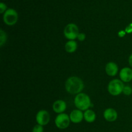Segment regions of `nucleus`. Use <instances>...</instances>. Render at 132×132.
I'll return each instance as SVG.
<instances>
[{
  "label": "nucleus",
  "instance_id": "a211bd4d",
  "mask_svg": "<svg viewBox=\"0 0 132 132\" xmlns=\"http://www.w3.org/2000/svg\"><path fill=\"white\" fill-rule=\"evenodd\" d=\"M6 10H7V6L5 3L1 2L0 3V13L4 14L6 11Z\"/></svg>",
  "mask_w": 132,
  "mask_h": 132
},
{
  "label": "nucleus",
  "instance_id": "f3484780",
  "mask_svg": "<svg viewBox=\"0 0 132 132\" xmlns=\"http://www.w3.org/2000/svg\"><path fill=\"white\" fill-rule=\"evenodd\" d=\"M44 131V128L43 126H41V125H38L34 126L32 129V132H43Z\"/></svg>",
  "mask_w": 132,
  "mask_h": 132
},
{
  "label": "nucleus",
  "instance_id": "aec40b11",
  "mask_svg": "<svg viewBox=\"0 0 132 132\" xmlns=\"http://www.w3.org/2000/svg\"><path fill=\"white\" fill-rule=\"evenodd\" d=\"M125 32L127 34H131L132 33V23L129 24L127 27L125 28Z\"/></svg>",
  "mask_w": 132,
  "mask_h": 132
},
{
  "label": "nucleus",
  "instance_id": "423d86ee",
  "mask_svg": "<svg viewBox=\"0 0 132 132\" xmlns=\"http://www.w3.org/2000/svg\"><path fill=\"white\" fill-rule=\"evenodd\" d=\"M70 116L67 113H62L58 115L55 119V125L59 129L64 130L69 126L70 122Z\"/></svg>",
  "mask_w": 132,
  "mask_h": 132
},
{
  "label": "nucleus",
  "instance_id": "9d476101",
  "mask_svg": "<svg viewBox=\"0 0 132 132\" xmlns=\"http://www.w3.org/2000/svg\"><path fill=\"white\" fill-rule=\"evenodd\" d=\"M104 118L108 122H113L117 119V112L113 108H108L105 110L103 113Z\"/></svg>",
  "mask_w": 132,
  "mask_h": 132
},
{
  "label": "nucleus",
  "instance_id": "f257e3e1",
  "mask_svg": "<svg viewBox=\"0 0 132 132\" xmlns=\"http://www.w3.org/2000/svg\"><path fill=\"white\" fill-rule=\"evenodd\" d=\"M65 88L70 94H79L84 89L83 81L79 77H70L65 82Z\"/></svg>",
  "mask_w": 132,
  "mask_h": 132
},
{
  "label": "nucleus",
  "instance_id": "7ed1b4c3",
  "mask_svg": "<svg viewBox=\"0 0 132 132\" xmlns=\"http://www.w3.org/2000/svg\"><path fill=\"white\" fill-rule=\"evenodd\" d=\"M125 88L123 82L121 80L113 79L109 82L108 86V92L113 96H117L122 93Z\"/></svg>",
  "mask_w": 132,
  "mask_h": 132
},
{
  "label": "nucleus",
  "instance_id": "39448f33",
  "mask_svg": "<svg viewBox=\"0 0 132 132\" xmlns=\"http://www.w3.org/2000/svg\"><path fill=\"white\" fill-rule=\"evenodd\" d=\"M79 28L74 23H69L65 27L64 30V35L67 39L69 40H74L77 38Z\"/></svg>",
  "mask_w": 132,
  "mask_h": 132
},
{
  "label": "nucleus",
  "instance_id": "6ab92c4d",
  "mask_svg": "<svg viewBox=\"0 0 132 132\" xmlns=\"http://www.w3.org/2000/svg\"><path fill=\"white\" fill-rule=\"evenodd\" d=\"M77 39L80 41H85V39H86V35L84 33H79L78 34V36H77Z\"/></svg>",
  "mask_w": 132,
  "mask_h": 132
},
{
  "label": "nucleus",
  "instance_id": "20e7f679",
  "mask_svg": "<svg viewBox=\"0 0 132 132\" xmlns=\"http://www.w3.org/2000/svg\"><path fill=\"white\" fill-rule=\"evenodd\" d=\"M3 21L6 25L13 26L18 20V14L16 10L13 9H8L3 14Z\"/></svg>",
  "mask_w": 132,
  "mask_h": 132
},
{
  "label": "nucleus",
  "instance_id": "ddd939ff",
  "mask_svg": "<svg viewBox=\"0 0 132 132\" xmlns=\"http://www.w3.org/2000/svg\"><path fill=\"white\" fill-rule=\"evenodd\" d=\"M96 119V114L92 110H87L84 113V119L89 123L94 122Z\"/></svg>",
  "mask_w": 132,
  "mask_h": 132
},
{
  "label": "nucleus",
  "instance_id": "412c9836",
  "mask_svg": "<svg viewBox=\"0 0 132 132\" xmlns=\"http://www.w3.org/2000/svg\"><path fill=\"white\" fill-rule=\"evenodd\" d=\"M126 32H125V30H121L118 33V36H119L120 37H124L125 35H126Z\"/></svg>",
  "mask_w": 132,
  "mask_h": 132
},
{
  "label": "nucleus",
  "instance_id": "4468645a",
  "mask_svg": "<svg viewBox=\"0 0 132 132\" xmlns=\"http://www.w3.org/2000/svg\"><path fill=\"white\" fill-rule=\"evenodd\" d=\"M77 48V43L74 40H70L65 44V50L68 53H73Z\"/></svg>",
  "mask_w": 132,
  "mask_h": 132
},
{
  "label": "nucleus",
  "instance_id": "4be33fe9",
  "mask_svg": "<svg viewBox=\"0 0 132 132\" xmlns=\"http://www.w3.org/2000/svg\"><path fill=\"white\" fill-rule=\"evenodd\" d=\"M128 62H129V64H130V67H131V68H132V54H131V55H130V56L129 57Z\"/></svg>",
  "mask_w": 132,
  "mask_h": 132
},
{
  "label": "nucleus",
  "instance_id": "2eb2a0df",
  "mask_svg": "<svg viewBox=\"0 0 132 132\" xmlns=\"http://www.w3.org/2000/svg\"><path fill=\"white\" fill-rule=\"evenodd\" d=\"M0 35H1L0 36V45H1V46H3L4 44L6 43V39H7V36H6V34L3 30H1Z\"/></svg>",
  "mask_w": 132,
  "mask_h": 132
},
{
  "label": "nucleus",
  "instance_id": "0eeeda50",
  "mask_svg": "<svg viewBox=\"0 0 132 132\" xmlns=\"http://www.w3.org/2000/svg\"><path fill=\"white\" fill-rule=\"evenodd\" d=\"M36 122L38 125H41V126H45L48 125L50 122V116L48 112L46 110H40L37 112L36 117Z\"/></svg>",
  "mask_w": 132,
  "mask_h": 132
},
{
  "label": "nucleus",
  "instance_id": "6e6552de",
  "mask_svg": "<svg viewBox=\"0 0 132 132\" xmlns=\"http://www.w3.org/2000/svg\"><path fill=\"white\" fill-rule=\"evenodd\" d=\"M119 76L122 82H130L132 80V69L129 67L122 68L120 71Z\"/></svg>",
  "mask_w": 132,
  "mask_h": 132
},
{
  "label": "nucleus",
  "instance_id": "9b49d317",
  "mask_svg": "<svg viewBox=\"0 0 132 132\" xmlns=\"http://www.w3.org/2000/svg\"><path fill=\"white\" fill-rule=\"evenodd\" d=\"M52 108L53 110L55 113L60 114V113H63L67 109V103L63 100L55 101L53 104Z\"/></svg>",
  "mask_w": 132,
  "mask_h": 132
},
{
  "label": "nucleus",
  "instance_id": "f03ea898",
  "mask_svg": "<svg viewBox=\"0 0 132 132\" xmlns=\"http://www.w3.org/2000/svg\"><path fill=\"white\" fill-rule=\"evenodd\" d=\"M74 104L76 108L81 111L87 110L92 106L90 97L85 93H80L76 95L74 99Z\"/></svg>",
  "mask_w": 132,
  "mask_h": 132
},
{
  "label": "nucleus",
  "instance_id": "f8f14e48",
  "mask_svg": "<svg viewBox=\"0 0 132 132\" xmlns=\"http://www.w3.org/2000/svg\"><path fill=\"white\" fill-rule=\"evenodd\" d=\"M106 72L110 76H116L118 73V66L114 62H109L107 63L105 68Z\"/></svg>",
  "mask_w": 132,
  "mask_h": 132
},
{
  "label": "nucleus",
  "instance_id": "dca6fc26",
  "mask_svg": "<svg viewBox=\"0 0 132 132\" xmlns=\"http://www.w3.org/2000/svg\"><path fill=\"white\" fill-rule=\"evenodd\" d=\"M122 93L126 95H130L132 94V88L129 86H125Z\"/></svg>",
  "mask_w": 132,
  "mask_h": 132
},
{
  "label": "nucleus",
  "instance_id": "1a4fd4ad",
  "mask_svg": "<svg viewBox=\"0 0 132 132\" xmlns=\"http://www.w3.org/2000/svg\"><path fill=\"white\" fill-rule=\"evenodd\" d=\"M70 119L71 122L74 124L80 123L82 122L84 119V113L80 110L77 109L72 111L70 115Z\"/></svg>",
  "mask_w": 132,
  "mask_h": 132
}]
</instances>
